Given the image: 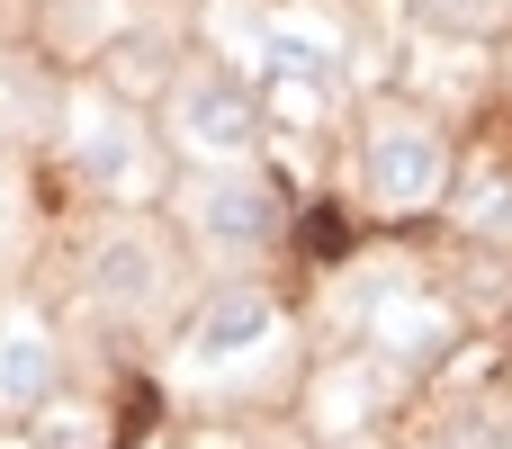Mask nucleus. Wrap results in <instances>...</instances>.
Returning <instances> with one entry per match:
<instances>
[{"mask_svg": "<svg viewBox=\"0 0 512 449\" xmlns=\"http://www.w3.org/2000/svg\"><path fill=\"white\" fill-rule=\"evenodd\" d=\"M360 189H369L378 207H396V216L432 207V198L450 189V144H441V126H423V117H378L369 144H360Z\"/></svg>", "mask_w": 512, "mask_h": 449, "instance_id": "2", "label": "nucleus"}, {"mask_svg": "<svg viewBox=\"0 0 512 449\" xmlns=\"http://www.w3.org/2000/svg\"><path fill=\"white\" fill-rule=\"evenodd\" d=\"M54 378H63L54 333L27 324V315H9V324H0V414H45Z\"/></svg>", "mask_w": 512, "mask_h": 449, "instance_id": "6", "label": "nucleus"}, {"mask_svg": "<svg viewBox=\"0 0 512 449\" xmlns=\"http://www.w3.org/2000/svg\"><path fill=\"white\" fill-rule=\"evenodd\" d=\"M153 288H162V252H153V234H108L99 252H90V297L99 306H153Z\"/></svg>", "mask_w": 512, "mask_h": 449, "instance_id": "8", "label": "nucleus"}, {"mask_svg": "<svg viewBox=\"0 0 512 449\" xmlns=\"http://www.w3.org/2000/svg\"><path fill=\"white\" fill-rule=\"evenodd\" d=\"M189 225H198L216 252H261V243L279 234V198L234 162V171H207V180L189 189Z\"/></svg>", "mask_w": 512, "mask_h": 449, "instance_id": "4", "label": "nucleus"}, {"mask_svg": "<svg viewBox=\"0 0 512 449\" xmlns=\"http://www.w3.org/2000/svg\"><path fill=\"white\" fill-rule=\"evenodd\" d=\"M135 153H144V135H135L126 108H108V99H81L72 108V162L90 180H135Z\"/></svg>", "mask_w": 512, "mask_h": 449, "instance_id": "7", "label": "nucleus"}, {"mask_svg": "<svg viewBox=\"0 0 512 449\" xmlns=\"http://www.w3.org/2000/svg\"><path fill=\"white\" fill-rule=\"evenodd\" d=\"M252 63H261L270 108L306 126V117H324V99H333V81H342V36H333L324 18H270L261 45H252Z\"/></svg>", "mask_w": 512, "mask_h": 449, "instance_id": "1", "label": "nucleus"}, {"mask_svg": "<svg viewBox=\"0 0 512 449\" xmlns=\"http://www.w3.org/2000/svg\"><path fill=\"white\" fill-rule=\"evenodd\" d=\"M423 18H441V27H495L504 0H423Z\"/></svg>", "mask_w": 512, "mask_h": 449, "instance_id": "10", "label": "nucleus"}, {"mask_svg": "<svg viewBox=\"0 0 512 449\" xmlns=\"http://www.w3.org/2000/svg\"><path fill=\"white\" fill-rule=\"evenodd\" d=\"M171 135L180 153H198L207 171H234L252 144H261V99L234 81V72H189L171 90Z\"/></svg>", "mask_w": 512, "mask_h": 449, "instance_id": "3", "label": "nucleus"}, {"mask_svg": "<svg viewBox=\"0 0 512 449\" xmlns=\"http://www.w3.org/2000/svg\"><path fill=\"white\" fill-rule=\"evenodd\" d=\"M378 342L387 351H432V342H450V315L432 297H396V306H378Z\"/></svg>", "mask_w": 512, "mask_h": 449, "instance_id": "9", "label": "nucleus"}, {"mask_svg": "<svg viewBox=\"0 0 512 449\" xmlns=\"http://www.w3.org/2000/svg\"><path fill=\"white\" fill-rule=\"evenodd\" d=\"M279 342V306L261 297V288H225L198 324H189V360L198 369H243V360H261Z\"/></svg>", "mask_w": 512, "mask_h": 449, "instance_id": "5", "label": "nucleus"}]
</instances>
